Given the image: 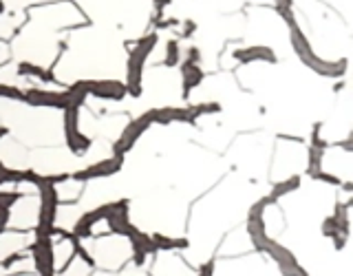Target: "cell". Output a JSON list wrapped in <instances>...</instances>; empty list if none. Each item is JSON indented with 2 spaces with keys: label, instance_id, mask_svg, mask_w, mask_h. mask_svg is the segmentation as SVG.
Instances as JSON below:
<instances>
[{
  "label": "cell",
  "instance_id": "obj_14",
  "mask_svg": "<svg viewBox=\"0 0 353 276\" xmlns=\"http://www.w3.org/2000/svg\"><path fill=\"white\" fill-rule=\"evenodd\" d=\"M234 60L243 62V64H250V62H270L274 64L276 60V53L272 47H265V44H250V47H243V49H236L234 53Z\"/></svg>",
  "mask_w": 353,
  "mask_h": 276
},
{
  "label": "cell",
  "instance_id": "obj_7",
  "mask_svg": "<svg viewBox=\"0 0 353 276\" xmlns=\"http://www.w3.org/2000/svg\"><path fill=\"white\" fill-rule=\"evenodd\" d=\"M124 168V157H117L113 155L110 159H99L93 166H86L84 170H77L71 175L73 181H88V179H102V177H113Z\"/></svg>",
  "mask_w": 353,
  "mask_h": 276
},
{
  "label": "cell",
  "instance_id": "obj_27",
  "mask_svg": "<svg viewBox=\"0 0 353 276\" xmlns=\"http://www.w3.org/2000/svg\"><path fill=\"white\" fill-rule=\"evenodd\" d=\"M7 11V5H5V0H0V16H3Z\"/></svg>",
  "mask_w": 353,
  "mask_h": 276
},
{
  "label": "cell",
  "instance_id": "obj_8",
  "mask_svg": "<svg viewBox=\"0 0 353 276\" xmlns=\"http://www.w3.org/2000/svg\"><path fill=\"white\" fill-rule=\"evenodd\" d=\"M86 91L97 99H106V102H119L124 99L126 84L119 80H86Z\"/></svg>",
  "mask_w": 353,
  "mask_h": 276
},
{
  "label": "cell",
  "instance_id": "obj_2",
  "mask_svg": "<svg viewBox=\"0 0 353 276\" xmlns=\"http://www.w3.org/2000/svg\"><path fill=\"white\" fill-rule=\"evenodd\" d=\"M290 33H292V44H294L296 55L309 66V69H314L320 75H329V77L342 75V71H345V62H325L323 58H318V53H314L312 44H309V40L305 38L301 25L292 27Z\"/></svg>",
  "mask_w": 353,
  "mask_h": 276
},
{
  "label": "cell",
  "instance_id": "obj_18",
  "mask_svg": "<svg viewBox=\"0 0 353 276\" xmlns=\"http://www.w3.org/2000/svg\"><path fill=\"white\" fill-rule=\"evenodd\" d=\"M296 188H301V177H290V179H285L281 184H276L272 188V195H270V201H276V199H281L285 195L294 193Z\"/></svg>",
  "mask_w": 353,
  "mask_h": 276
},
{
  "label": "cell",
  "instance_id": "obj_3",
  "mask_svg": "<svg viewBox=\"0 0 353 276\" xmlns=\"http://www.w3.org/2000/svg\"><path fill=\"white\" fill-rule=\"evenodd\" d=\"M77 117H80V106L64 108V137H66V146L71 148V152L84 155L88 148H91V139L80 130Z\"/></svg>",
  "mask_w": 353,
  "mask_h": 276
},
{
  "label": "cell",
  "instance_id": "obj_17",
  "mask_svg": "<svg viewBox=\"0 0 353 276\" xmlns=\"http://www.w3.org/2000/svg\"><path fill=\"white\" fill-rule=\"evenodd\" d=\"M276 5V11H279V16L285 20L287 27H296L298 20H296V11H294V0H274Z\"/></svg>",
  "mask_w": 353,
  "mask_h": 276
},
{
  "label": "cell",
  "instance_id": "obj_1",
  "mask_svg": "<svg viewBox=\"0 0 353 276\" xmlns=\"http://www.w3.org/2000/svg\"><path fill=\"white\" fill-rule=\"evenodd\" d=\"M157 47V36L154 33H148L141 40H137V44L132 47V51L128 53V73H126V93L132 97L141 95V77H143V66H146L148 55L152 53V49Z\"/></svg>",
  "mask_w": 353,
  "mask_h": 276
},
{
  "label": "cell",
  "instance_id": "obj_10",
  "mask_svg": "<svg viewBox=\"0 0 353 276\" xmlns=\"http://www.w3.org/2000/svg\"><path fill=\"white\" fill-rule=\"evenodd\" d=\"M126 239L130 241L132 259H135L137 265H143L148 257H152V254L157 252V248H154V243H152V237L146 235V232L137 230L135 226H132V230L126 235Z\"/></svg>",
  "mask_w": 353,
  "mask_h": 276
},
{
  "label": "cell",
  "instance_id": "obj_13",
  "mask_svg": "<svg viewBox=\"0 0 353 276\" xmlns=\"http://www.w3.org/2000/svg\"><path fill=\"white\" fill-rule=\"evenodd\" d=\"M106 213H108V204L99 206L95 210H91V213H84L80 219H77V224L73 226V232L71 235L75 239H86L93 235V230L97 224H102V221H106Z\"/></svg>",
  "mask_w": 353,
  "mask_h": 276
},
{
  "label": "cell",
  "instance_id": "obj_12",
  "mask_svg": "<svg viewBox=\"0 0 353 276\" xmlns=\"http://www.w3.org/2000/svg\"><path fill=\"white\" fill-rule=\"evenodd\" d=\"M25 102L31 106H51V108H66V99L62 91H49V88H29L25 91Z\"/></svg>",
  "mask_w": 353,
  "mask_h": 276
},
{
  "label": "cell",
  "instance_id": "obj_5",
  "mask_svg": "<svg viewBox=\"0 0 353 276\" xmlns=\"http://www.w3.org/2000/svg\"><path fill=\"white\" fill-rule=\"evenodd\" d=\"M259 250H265L270 254V257L279 263V268H281V272L285 274V276H305V272L301 270V265H298V261H296V257L294 254L287 250V248H283L281 243H276L274 239H265L263 243H261V248Z\"/></svg>",
  "mask_w": 353,
  "mask_h": 276
},
{
  "label": "cell",
  "instance_id": "obj_21",
  "mask_svg": "<svg viewBox=\"0 0 353 276\" xmlns=\"http://www.w3.org/2000/svg\"><path fill=\"white\" fill-rule=\"evenodd\" d=\"M0 97H7V99H25V91H20L18 86H11V84H0Z\"/></svg>",
  "mask_w": 353,
  "mask_h": 276
},
{
  "label": "cell",
  "instance_id": "obj_20",
  "mask_svg": "<svg viewBox=\"0 0 353 276\" xmlns=\"http://www.w3.org/2000/svg\"><path fill=\"white\" fill-rule=\"evenodd\" d=\"M181 62V47L179 42H176L174 38L165 42V58H163V64L165 66H176Z\"/></svg>",
  "mask_w": 353,
  "mask_h": 276
},
{
  "label": "cell",
  "instance_id": "obj_24",
  "mask_svg": "<svg viewBox=\"0 0 353 276\" xmlns=\"http://www.w3.org/2000/svg\"><path fill=\"white\" fill-rule=\"evenodd\" d=\"M196 276H214V261H208L201 265V270L196 272Z\"/></svg>",
  "mask_w": 353,
  "mask_h": 276
},
{
  "label": "cell",
  "instance_id": "obj_16",
  "mask_svg": "<svg viewBox=\"0 0 353 276\" xmlns=\"http://www.w3.org/2000/svg\"><path fill=\"white\" fill-rule=\"evenodd\" d=\"M157 250H183L190 246V241L181 237H165V235H150Z\"/></svg>",
  "mask_w": 353,
  "mask_h": 276
},
{
  "label": "cell",
  "instance_id": "obj_23",
  "mask_svg": "<svg viewBox=\"0 0 353 276\" xmlns=\"http://www.w3.org/2000/svg\"><path fill=\"white\" fill-rule=\"evenodd\" d=\"M196 31V22L194 20H183V29H181V38H190Z\"/></svg>",
  "mask_w": 353,
  "mask_h": 276
},
{
  "label": "cell",
  "instance_id": "obj_15",
  "mask_svg": "<svg viewBox=\"0 0 353 276\" xmlns=\"http://www.w3.org/2000/svg\"><path fill=\"white\" fill-rule=\"evenodd\" d=\"M181 64V86H183V95H188L192 91V88H196L199 84L203 82V69L199 66V62H190V60H183L179 62Z\"/></svg>",
  "mask_w": 353,
  "mask_h": 276
},
{
  "label": "cell",
  "instance_id": "obj_11",
  "mask_svg": "<svg viewBox=\"0 0 353 276\" xmlns=\"http://www.w3.org/2000/svg\"><path fill=\"white\" fill-rule=\"evenodd\" d=\"M152 124H174V121H181V124H190L192 115H190V106H159L150 110Z\"/></svg>",
  "mask_w": 353,
  "mask_h": 276
},
{
  "label": "cell",
  "instance_id": "obj_26",
  "mask_svg": "<svg viewBox=\"0 0 353 276\" xmlns=\"http://www.w3.org/2000/svg\"><path fill=\"white\" fill-rule=\"evenodd\" d=\"M7 132H9L7 126H0V139H5V137H7Z\"/></svg>",
  "mask_w": 353,
  "mask_h": 276
},
{
  "label": "cell",
  "instance_id": "obj_19",
  "mask_svg": "<svg viewBox=\"0 0 353 276\" xmlns=\"http://www.w3.org/2000/svg\"><path fill=\"white\" fill-rule=\"evenodd\" d=\"M18 73L20 75H29V77H38L40 82H53V75L44 71L42 66L33 64V62H20L18 64Z\"/></svg>",
  "mask_w": 353,
  "mask_h": 276
},
{
  "label": "cell",
  "instance_id": "obj_4",
  "mask_svg": "<svg viewBox=\"0 0 353 276\" xmlns=\"http://www.w3.org/2000/svg\"><path fill=\"white\" fill-rule=\"evenodd\" d=\"M152 126V117H150V110L148 113L139 115L137 119H132L130 124L121 130V135L117 137V141L113 144V155H117V157H124V155L135 146L137 139L146 132L148 128Z\"/></svg>",
  "mask_w": 353,
  "mask_h": 276
},
{
  "label": "cell",
  "instance_id": "obj_6",
  "mask_svg": "<svg viewBox=\"0 0 353 276\" xmlns=\"http://www.w3.org/2000/svg\"><path fill=\"white\" fill-rule=\"evenodd\" d=\"M51 239L53 237L49 235H36V243L31 248L33 263H36V270L40 276H55V254Z\"/></svg>",
  "mask_w": 353,
  "mask_h": 276
},
{
  "label": "cell",
  "instance_id": "obj_9",
  "mask_svg": "<svg viewBox=\"0 0 353 276\" xmlns=\"http://www.w3.org/2000/svg\"><path fill=\"white\" fill-rule=\"evenodd\" d=\"M106 224L110 232H115L119 237H126L132 230L130 217H128V201L124 199H117V201L108 204V213H106Z\"/></svg>",
  "mask_w": 353,
  "mask_h": 276
},
{
  "label": "cell",
  "instance_id": "obj_25",
  "mask_svg": "<svg viewBox=\"0 0 353 276\" xmlns=\"http://www.w3.org/2000/svg\"><path fill=\"white\" fill-rule=\"evenodd\" d=\"M152 3H154V9H157L159 14H161V11H163L165 7L170 5V0H152Z\"/></svg>",
  "mask_w": 353,
  "mask_h": 276
},
{
  "label": "cell",
  "instance_id": "obj_22",
  "mask_svg": "<svg viewBox=\"0 0 353 276\" xmlns=\"http://www.w3.org/2000/svg\"><path fill=\"white\" fill-rule=\"evenodd\" d=\"M11 208H5V206H0V235L7 230V224H9V217H11V213H9Z\"/></svg>",
  "mask_w": 353,
  "mask_h": 276
}]
</instances>
